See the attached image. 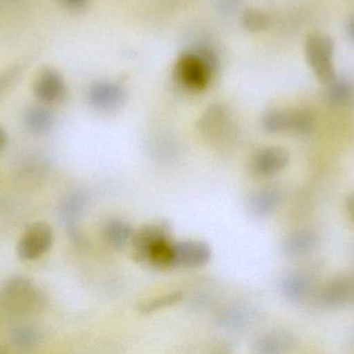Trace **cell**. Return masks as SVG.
<instances>
[{
	"label": "cell",
	"instance_id": "28",
	"mask_svg": "<svg viewBox=\"0 0 354 354\" xmlns=\"http://www.w3.org/2000/svg\"><path fill=\"white\" fill-rule=\"evenodd\" d=\"M345 205H346V210L348 212L349 216L354 220V193L348 195Z\"/></svg>",
	"mask_w": 354,
	"mask_h": 354
},
{
	"label": "cell",
	"instance_id": "2",
	"mask_svg": "<svg viewBox=\"0 0 354 354\" xmlns=\"http://www.w3.org/2000/svg\"><path fill=\"white\" fill-rule=\"evenodd\" d=\"M2 303L15 314L27 315L41 311L46 305V295L30 280L22 276L8 278L0 291Z\"/></svg>",
	"mask_w": 354,
	"mask_h": 354
},
{
	"label": "cell",
	"instance_id": "25",
	"mask_svg": "<svg viewBox=\"0 0 354 354\" xmlns=\"http://www.w3.org/2000/svg\"><path fill=\"white\" fill-rule=\"evenodd\" d=\"M21 72V67L14 66L0 73V95H2L20 77Z\"/></svg>",
	"mask_w": 354,
	"mask_h": 354
},
{
	"label": "cell",
	"instance_id": "3",
	"mask_svg": "<svg viewBox=\"0 0 354 354\" xmlns=\"http://www.w3.org/2000/svg\"><path fill=\"white\" fill-rule=\"evenodd\" d=\"M316 116L310 108L295 109H272L261 120L262 129L270 134L292 133L306 135L315 127Z\"/></svg>",
	"mask_w": 354,
	"mask_h": 354
},
{
	"label": "cell",
	"instance_id": "27",
	"mask_svg": "<svg viewBox=\"0 0 354 354\" xmlns=\"http://www.w3.org/2000/svg\"><path fill=\"white\" fill-rule=\"evenodd\" d=\"M64 2L66 6L73 8H81L88 2V0H60Z\"/></svg>",
	"mask_w": 354,
	"mask_h": 354
},
{
	"label": "cell",
	"instance_id": "16",
	"mask_svg": "<svg viewBox=\"0 0 354 354\" xmlns=\"http://www.w3.org/2000/svg\"><path fill=\"white\" fill-rule=\"evenodd\" d=\"M318 243L315 233L311 230H297L291 232L283 241V253L290 258H299L311 253Z\"/></svg>",
	"mask_w": 354,
	"mask_h": 354
},
{
	"label": "cell",
	"instance_id": "22",
	"mask_svg": "<svg viewBox=\"0 0 354 354\" xmlns=\"http://www.w3.org/2000/svg\"><path fill=\"white\" fill-rule=\"evenodd\" d=\"M243 28L250 33H260L270 26V17L257 8H248L241 17Z\"/></svg>",
	"mask_w": 354,
	"mask_h": 354
},
{
	"label": "cell",
	"instance_id": "29",
	"mask_svg": "<svg viewBox=\"0 0 354 354\" xmlns=\"http://www.w3.org/2000/svg\"><path fill=\"white\" fill-rule=\"evenodd\" d=\"M346 30L349 37L354 39V12L351 17H349L348 20H347Z\"/></svg>",
	"mask_w": 354,
	"mask_h": 354
},
{
	"label": "cell",
	"instance_id": "17",
	"mask_svg": "<svg viewBox=\"0 0 354 354\" xmlns=\"http://www.w3.org/2000/svg\"><path fill=\"white\" fill-rule=\"evenodd\" d=\"M134 232L130 222L120 218H111L104 226L103 236L111 249L122 251L131 243Z\"/></svg>",
	"mask_w": 354,
	"mask_h": 354
},
{
	"label": "cell",
	"instance_id": "18",
	"mask_svg": "<svg viewBox=\"0 0 354 354\" xmlns=\"http://www.w3.org/2000/svg\"><path fill=\"white\" fill-rule=\"evenodd\" d=\"M54 120L53 112L47 106H31L25 112L24 122L27 130L39 136L48 134L51 131Z\"/></svg>",
	"mask_w": 354,
	"mask_h": 354
},
{
	"label": "cell",
	"instance_id": "13",
	"mask_svg": "<svg viewBox=\"0 0 354 354\" xmlns=\"http://www.w3.org/2000/svg\"><path fill=\"white\" fill-rule=\"evenodd\" d=\"M86 204V197L81 193H71L68 197H64V201L60 204V220L66 229L68 236L78 247L84 245V239L77 228V222L84 212Z\"/></svg>",
	"mask_w": 354,
	"mask_h": 354
},
{
	"label": "cell",
	"instance_id": "6",
	"mask_svg": "<svg viewBox=\"0 0 354 354\" xmlns=\"http://www.w3.org/2000/svg\"><path fill=\"white\" fill-rule=\"evenodd\" d=\"M53 230L46 222H35L25 230L17 245V253L24 261L43 257L53 245Z\"/></svg>",
	"mask_w": 354,
	"mask_h": 354
},
{
	"label": "cell",
	"instance_id": "26",
	"mask_svg": "<svg viewBox=\"0 0 354 354\" xmlns=\"http://www.w3.org/2000/svg\"><path fill=\"white\" fill-rule=\"evenodd\" d=\"M247 320L245 317V313L243 312L233 311L230 314H226L225 317L223 318L222 321L224 322L225 326L228 328H237V326H241L243 321L245 322Z\"/></svg>",
	"mask_w": 354,
	"mask_h": 354
},
{
	"label": "cell",
	"instance_id": "15",
	"mask_svg": "<svg viewBox=\"0 0 354 354\" xmlns=\"http://www.w3.org/2000/svg\"><path fill=\"white\" fill-rule=\"evenodd\" d=\"M311 278L305 272H295L287 274L281 283L283 297L293 303H301L311 293Z\"/></svg>",
	"mask_w": 354,
	"mask_h": 354
},
{
	"label": "cell",
	"instance_id": "7",
	"mask_svg": "<svg viewBox=\"0 0 354 354\" xmlns=\"http://www.w3.org/2000/svg\"><path fill=\"white\" fill-rule=\"evenodd\" d=\"M171 237V226L166 220L147 222L135 231L131 245L135 262L147 264V256L151 247L163 238Z\"/></svg>",
	"mask_w": 354,
	"mask_h": 354
},
{
	"label": "cell",
	"instance_id": "23",
	"mask_svg": "<svg viewBox=\"0 0 354 354\" xmlns=\"http://www.w3.org/2000/svg\"><path fill=\"white\" fill-rule=\"evenodd\" d=\"M41 339L37 328L30 326H20L14 328L10 335V340L15 346L21 349H28L35 346Z\"/></svg>",
	"mask_w": 354,
	"mask_h": 354
},
{
	"label": "cell",
	"instance_id": "10",
	"mask_svg": "<svg viewBox=\"0 0 354 354\" xmlns=\"http://www.w3.org/2000/svg\"><path fill=\"white\" fill-rule=\"evenodd\" d=\"M320 303L328 309H346L354 306V276L345 274L326 283L319 292Z\"/></svg>",
	"mask_w": 354,
	"mask_h": 354
},
{
	"label": "cell",
	"instance_id": "19",
	"mask_svg": "<svg viewBox=\"0 0 354 354\" xmlns=\"http://www.w3.org/2000/svg\"><path fill=\"white\" fill-rule=\"evenodd\" d=\"M295 344V339L289 333L270 332L258 339L256 353L261 354H280L286 353Z\"/></svg>",
	"mask_w": 354,
	"mask_h": 354
},
{
	"label": "cell",
	"instance_id": "5",
	"mask_svg": "<svg viewBox=\"0 0 354 354\" xmlns=\"http://www.w3.org/2000/svg\"><path fill=\"white\" fill-rule=\"evenodd\" d=\"M197 129L205 141L212 143H223L234 130L231 112L222 104H214L200 118Z\"/></svg>",
	"mask_w": 354,
	"mask_h": 354
},
{
	"label": "cell",
	"instance_id": "12",
	"mask_svg": "<svg viewBox=\"0 0 354 354\" xmlns=\"http://www.w3.org/2000/svg\"><path fill=\"white\" fill-rule=\"evenodd\" d=\"M91 107L102 112H111L124 104L126 93L122 85L112 81H97L88 91Z\"/></svg>",
	"mask_w": 354,
	"mask_h": 354
},
{
	"label": "cell",
	"instance_id": "1",
	"mask_svg": "<svg viewBox=\"0 0 354 354\" xmlns=\"http://www.w3.org/2000/svg\"><path fill=\"white\" fill-rule=\"evenodd\" d=\"M218 69V58L212 48L201 46L193 51L185 52L174 66V81L191 93L205 91Z\"/></svg>",
	"mask_w": 354,
	"mask_h": 354
},
{
	"label": "cell",
	"instance_id": "20",
	"mask_svg": "<svg viewBox=\"0 0 354 354\" xmlns=\"http://www.w3.org/2000/svg\"><path fill=\"white\" fill-rule=\"evenodd\" d=\"M147 264L157 269L174 267V242L171 237L161 239L151 247L147 256Z\"/></svg>",
	"mask_w": 354,
	"mask_h": 354
},
{
	"label": "cell",
	"instance_id": "21",
	"mask_svg": "<svg viewBox=\"0 0 354 354\" xmlns=\"http://www.w3.org/2000/svg\"><path fill=\"white\" fill-rule=\"evenodd\" d=\"M328 100L337 107H348L354 103V85L346 79H338L328 85Z\"/></svg>",
	"mask_w": 354,
	"mask_h": 354
},
{
	"label": "cell",
	"instance_id": "4",
	"mask_svg": "<svg viewBox=\"0 0 354 354\" xmlns=\"http://www.w3.org/2000/svg\"><path fill=\"white\" fill-rule=\"evenodd\" d=\"M334 51V41L326 33H314L306 39V60L318 81L326 85L337 78Z\"/></svg>",
	"mask_w": 354,
	"mask_h": 354
},
{
	"label": "cell",
	"instance_id": "14",
	"mask_svg": "<svg viewBox=\"0 0 354 354\" xmlns=\"http://www.w3.org/2000/svg\"><path fill=\"white\" fill-rule=\"evenodd\" d=\"M283 200L284 193L282 189L276 185H270L254 191L248 199L247 206L253 215L268 218L278 210Z\"/></svg>",
	"mask_w": 354,
	"mask_h": 354
},
{
	"label": "cell",
	"instance_id": "9",
	"mask_svg": "<svg viewBox=\"0 0 354 354\" xmlns=\"http://www.w3.org/2000/svg\"><path fill=\"white\" fill-rule=\"evenodd\" d=\"M212 256V249L204 241L187 239L174 242V267L201 268L209 263Z\"/></svg>",
	"mask_w": 354,
	"mask_h": 354
},
{
	"label": "cell",
	"instance_id": "11",
	"mask_svg": "<svg viewBox=\"0 0 354 354\" xmlns=\"http://www.w3.org/2000/svg\"><path fill=\"white\" fill-rule=\"evenodd\" d=\"M289 160V153L283 148H263L252 158L250 170L254 176L268 178L282 172L288 166Z\"/></svg>",
	"mask_w": 354,
	"mask_h": 354
},
{
	"label": "cell",
	"instance_id": "8",
	"mask_svg": "<svg viewBox=\"0 0 354 354\" xmlns=\"http://www.w3.org/2000/svg\"><path fill=\"white\" fill-rule=\"evenodd\" d=\"M33 94L44 104H56L66 97V85L64 76L53 67H44L33 82Z\"/></svg>",
	"mask_w": 354,
	"mask_h": 354
},
{
	"label": "cell",
	"instance_id": "24",
	"mask_svg": "<svg viewBox=\"0 0 354 354\" xmlns=\"http://www.w3.org/2000/svg\"><path fill=\"white\" fill-rule=\"evenodd\" d=\"M183 294L180 291H174V292L167 293V294L162 295L157 299H149L145 301L139 306V311L142 314H151L159 310L166 309V308L172 307L176 303H180L183 299Z\"/></svg>",
	"mask_w": 354,
	"mask_h": 354
},
{
	"label": "cell",
	"instance_id": "30",
	"mask_svg": "<svg viewBox=\"0 0 354 354\" xmlns=\"http://www.w3.org/2000/svg\"><path fill=\"white\" fill-rule=\"evenodd\" d=\"M6 143H8V134H6V130L0 126V153L3 151Z\"/></svg>",
	"mask_w": 354,
	"mask_h": 354
}]
</instances>
